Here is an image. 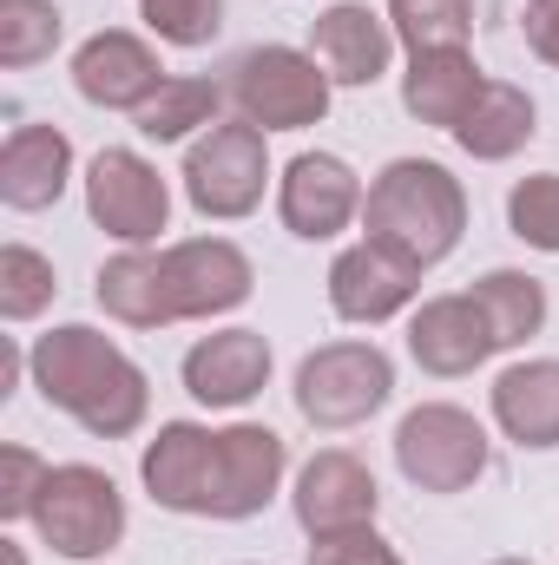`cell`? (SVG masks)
I'll use <instances>...</instances> for the list:
<instances>
[{
	"instance_id": "cell-22",
	"label": "cell",
	"mask_w": 559,
	"mask_h": 565,
	"mask_svg": "<svg viewBox=\"0 0 559 565\" xmlns=\"http://www.w3.org/2000/svg\"><path fill=\"white\" fill-rule=\"evenodd\" d=\"M534 132H540L534 93H527V86H507V79H487L481 99H474V113L454 126V145H461L467 158H481V164H500V158H514Z\"/></svg>"
},
{
	"instance_id": "cell-1",
	"label": "cell",
	"mask_w": 559,
	"mask_h": 565,
	"mask_svg": "<svg viewBox=\"0 0 559 565\" xmlns=\"http://www.w3.org/2000/svg\"><path fill=\"white\" fill-rule=\"evenodd\" d=\"M27 369H33V388L46 408L73 415L86 434L99 440H126L145 427L151 408V388H145V369L99 329L86 322H60L46 329L33 349H27Z\"/></svg>"
},
{
	"instance_id": "cell-9",
	"label": "cell",
	"mask_w": 559,
	"mask_h": 565,
	"mask_svg": "<svg viewBox=\"0 0 559 565\" xmlns=\"http://www.w3.org/2000/svg\"><path fill=\"white\" fill-rule=\"evenodd\" d=\"M165 264V296H171V322H204V316H231L238 302H251V257L231 237H184L158 250Z\"/></svg>"
},
{
	"instance_id": "cell-11",
	"label": "cell",
	"mask_w": 559,
	"mask_h": 565,
	"mask_svg": "<svg viewBox=\"0 0 559 565\" xmlns=\"http://www.w3.org/2000/svg\"><path fill=\"white\" fill-rule=\"evenodd\" d=\"M283 434L257 422L218 427V460H211V520H251L277 500L283 487Z\"/></svg>"
},
{
	"instance_id": "cell-2",
	"label": "cell",
	"mask_w": 559,
	"mask_h": 565,
	"mask_svg": "<svg viewBox=\"0 0 559 565\" xmlns=\"http://www.w3.org/2000/svg\"><path fill=\"white\" fill-rule=\"evenodd\" d=\"M362 231H369V244L395 250L402 264L434 270L441 257H454V244L467 231V191L434 158H395L362 198Z\"/></svg>"
},
{
	"instance_id": "cell-24",
	"label": "cell",
	"mask_w": 559,
	"mask_h": 565,
	"mask_svg": "<svg viewBox=\"0 0 559 565\" xmlns=\"http://www.w3.org/2000/svg\"><path fill=\"white\" fill-rule=\"evenodd\" d=\"M494 329V349H520L527 335H540L547 322V282L527 277V270H487V277L467 289Z\"/></svg>"
},
{
	"instance_id": "cell-5",
	"label": "cell",
	"mask_w": 559,
	"mask_h": 565,
	"mask_svg": "<svg viewBox=\"0 0 559 565\" xmlns=\"http://www.w3.org/2000/svg\"><path fill=\"white\" fill-rule=\"evenodd\" d=\"M264 139L271 132H257L251 119H231V126H211L184 151V198L198 217L238 224L264 204V184H271V145Z\"/></svg>"
},
{
	"instance_id": "cell-4",
	"label": "cell",
	"mask_w": 559,
	"mask_h": 565,
	"mask_svg": "<svg viewBox=\"0 0 559 565\" xmlns=\"http://www.w3.org/2000/svg\"><path fill=\"white\" fill-rule=\"evenodd\" d=\"M33 526L40 540L60 553V559H106L119 540H126V493L113 473L73 460V467H53L46 487H40V507H33Z\"/></svg>"
},
{
	"instance_id": "cell-31",
	"label": "cell",
	"mask_w": 559,
	"mask_h": 565,
	"mask_svg": "<svg viewBox=\"0 0 559 565\" xmlns=\"http://www.w3.org/2000/svg\"><path fill=\"white\" fill-rule=\"evenodd\" d=\"M46 473H53V467H46L33 447H0V520H7V526H13V520H33Z\"/></svg>"
},
{
	"instance_id": "cell-33",
	"label": "cell",
	"mask_w": 559,
	"mask_h": 565,
	"mask_svg": "<svg viewBox=\"0 0 559 565\" xmlns=\"http://www.w3.org/2000/svg\"><path fill=\"white\" fill-rule=\"evenodd\" d=\"M527 46L547 60V66H559V0H527Z\"/></svg>"
},
{
	"instance_id": "cell-34",
	"label": "cell",
	"mask_w": 559,
	"mask_h": 565,
	"mask_svg": "<svg viewBox=\"0 0 559 565\" xmlns=\"http://www.w3.org/2000/svg\"><path fill=\"white\" fill-rule=\"evenodd\" d=\"M0 553H7V565H27V553H20L13 540H0Z\"/></svg>"
},
{
	"instance_id": "cell-3",
	"label": "cell",
	"mask_w": 559,
	"mask_h": 565,
	"mask_svg": "<svg viewBox=\"0 0 559 565\" xmlns=\"http://www.w3.org/2000/svg\"><path fill=\"white\" fill-rule=\"evenodd\" d=\"M395 395V362L376 342H323L296 369V415L323 434L362 427Z\"/></svg>"
},
{
	"instance_id": "cell-16",
	"label": "cell",
	"mask_w": 559,
	"mask_h": 565,
	"mask_svg": "<svg viewBox=\"0 0 559 565\" xmlns=\"http://www.w3.org/2000/svg\"><path fill=\"white\" fill-rule=\"evenodd\" d=\"M211 460H218V434L211 427L165 422L158 440L139 454V480L165 513H204L211 520Z\"/></svg>"
},
{
	"instance_id": "cell-6",
	"label": "cell",
	"mask_w": 559,
	"mask_h": 565,
	"mask_svg": "<svg viewBox=\"0 0 559 565\" xmlns=\"http://www.w3.org/2000/svg\"><path fill=\"white\" fill-rule=\"evenodd\" d=\"M329 73L316 66V53H296V46H251L231 73V99H238V119H251L257 132H303V126H323L329 113Z\"/></svg>"
},
{
	"instance_id": "cell-32",
	"label": "cell",
	"mask_w": 559,
	"mask_h": 565,
	"mask_svg": "<svg viewBox=\"0 0 559 565\" xmlns=\"http://www.w3.org/2000/svg\"><path fill=\"white\" fill-rule=\"evenodd\" d=\"M309 565H402V553L376 533V526H356V533H329L309 546Z\"/></svg>"
},
{
	"instance_id": "cell-18",
	"label": "cell",
	"mask_w": 559,
	"mask_h": 565,
	"mask_svg": "<svg viewBox=\"0 0 559 565\" xmlns=\"http://www.w3.org/2000/svg\"><path fill=\"white\" fill-rule=\"evenodd\" d=\"M409 355H415L428 375L454 382V375H474L487 355H494V329L481 316V302L461 289V296H428L409 322Z\"/></svg>"
},
{
	"instance_id": "cell-19",
	"label": "cell",
	"mask_w": 559,
	"mask_h": 565,
	"mask_svg": "<svg viewBox=\"0 0 559 565\" xmlns=\"http://www.w3.org/2000/svg\"><path fill=\"white\" fill-rule=\"evenodd\" d=\"M73 178V139L60 126H13L0 145V204L7 211H46L60 204Z\"/></svg>"
},
{
	"instance_id": "cell-7",
	"label": "cell",
	"mask_w": 559,
	"mask_h": 565,
	"mask_svg": "<svg viewBox=\"0 0 559 565\" xmlns=\"http://www.w3.org/2000/svg\"><path fill=\"white\" fill-rule=\"evenodd\" d=\"M395 467L421 493H467L487 473V427L454 402H421L395 427Z\"/></svg>"
},
{
	"instance_id": "cell-27",
	"label": "cell",
	"mask_w": 559,
	"mask_h": 565,
	"mask_svg": "<svg viewBox=\"0 0 559 565\" xmlns=\"http://www.w3.org/2000/svg\"><path fill=\"white\" fill-rule=\"evenodd\" d=\"M66 20L53 0H0V66L20 73V66H40L53 46H60Z\"/></svg>"
},
{
	"instance_id": "cell-30",
	"label": "cell",
	"mask_w": 559,
	"mask_h": 565,
	"mask_svg": "<svg viewBox=\"0 0 559 565\" xmlns=\"http://www.w3.org/2000/svg\"><path fill=\"white\" fill-rule=\"evenodd\" d=\"M139 13L165 46H211L224 26V0H139Z\"/></svg>"
},
{
	"instance_id": "cell-29",
	"label": "cell",
	"mask_w": 559,
	"mask_h": 565,
	"mask_svg": "<svg viewBox=\"0 0 559 565\" xmlns=\"http://www.w3.org/2000/svg\"><path fill=\"white\" fill-rule=\"evenodd\" d=\"M507 224H514L520 244L559 257V171H534L507 191Z\"/></svg>"
},
{
	"instance_id": "cell-10",
	"label": "cell",
	"mask_w": 559,
	"mask_h": 565,
	"mask_svg": "<svg viewBox=\"0 0 559 565\" xmlns=\"http://www.w3.org/2000/svg\"><path fill=\"white\" fill-rule=\"evenodd\" d=\"M289 507H296V526H303L309 540H329V533L376 526V507H382V493H376V473H369L356 454H342V447H323V454H309V460H303Z\"/></svg>"
},
{
	"instance_id": "cell-23",
	"label": "cell",
	"mask_w": 559,
	"mask_h": 565,
	"mask_svg": "<svg viewBox=\"0 0 559 565\" xmlns=\"http://www.w3.org/2000/svg\"><path fill=\"white\" fill-rule=\"evenodd\" d=\"M99 309L126 329H171V296H165V264L158 250H119L99 264Z\"/></svg>"
},
{
	"instance_id": "cell-25",
	"label": "cell",
	"mask_w": 559,
	"mask_h": 565,
	"mask_svg": "<svg viewBox=\"0 0 559 565\" xmlns=\"http://www.w3.org/2000/svg\"><path fill=\"white\" fill-rule=\"evenodd\" d=\"M218 106H224V93L211 86V79H165L151 99H145L139 113V132L145 139H158V145H171V139H191V132H211L218 126Z\"/></svg>"
},
{
	"instance_id": "cell-28",
	"label": "cell",
	"mask_w": 559,
	"mask_h": 565,
	"mask_svg": "<svg viewBox=\"0 0 559 565\" xmlns=\"http://www.w3.org/2000/svg\"><path fill=\"white\" fill-rule=\"evenodd\" d=\"M53 264L33 250V244H7L0 250V316L7 322H33L46 302H53Z\"/></svg>"
},
{
	"instance_id": "cell-13",
	"label": "cell",
	"mask_w": 559,
	"mask_h": 565,
	"mask_svg": "<svg viewBox=\"0 0 559 565\" xmlns=\"http://www.w3.org/2000/svg\"><path fill=\"white\" fill-rule=\"evenodd\" d=\"M165 79H171V73L158 66V53L145 46L139 33H126V26L93 33V40L73 53V86H80V99H86V106H106V113H139Z\"/></svg>"
},
{
	"instance_id": "cell-8",
	"label": "cell",
	"mask_w": 559,
	"mask_h": 565,
	"mask_svg": "<svg viewBox=\"0 0 559 565\" xmlns=\"http://www.w3.org/2000/svg\"><path fill=\"white\" fill-rule=\"evenodd\" d=\"M86 211H93V224L106 237H119L126 250H145L171 224V191H165L151 158L126 151V145H106L86 164Z\"/></svg>"
},
{
	"instance_id": "cell-20",
	"label": "cell",
	"mask_w": 559,
	"mask_h": 565,
	"mask_svg": "<svg viewBox=\"0 0 559 565\" xmlns=\"http://www.w3.org/2000/svg\"><path fill=\"white\" fill-rule=\"evenodd\" d=\"M481 86H487V79H481V66H474L467 46H461V53H415L409 73H402V106L415 113L421 126L454 132V126L474 113Z\"/></svg>"
},
{
	"instance_id": "cell-35",
	"label": "cell",
	"mask_w": 559,
	"mask_h": 565,
	"mask_svg": "<svg viewBox=\"0 0 559 565\" xmlns=\"http://www.w3.org/2000/svg\"><path fill=\"white\" fill-rule=\"evenodd\" d=\"M494 565H534V559H494Z\"/></svg>"
},
{
	"instance_id": "cell-14",
	"label": "cell",
	"mask_w": 559,
	"mask_h": 565,
	"mask_svg": "<svg viewBox=\"0 0 559 565\" xmlns=\"http://www.w3.org/2000/svg\"><path fill=\"white\" fill-rule=\"evenodd\" d=\"M309 53L336 86H376L395 60V26L362 0H336L309 20Z\"/></svg>"
},
{
	"instance_id": "cell-12",
	"label": "cell",
	"mask_w": 559,
	"mask_h": 565,
	"mask_svg": "<svg viewBox=\"0 0 559 565\" xmlns=\"http://www.w3.org/2000/svg\"><path fill=\"white\" fill-rule=\"evenodd\" d=\"M362 198H369L362 178H356L336 151H303V158H289V171H283V184H277L283 224H289L296 237H309V244L349 231V224L362 217Z\"/></svg>"
},
{
	"instance_id": "cell-15",
	"label": "cell",
	"mask_w": 559,
	"mask_h": 565,
	"mask_svg": "<svg viewBox=\"0 0 559 565\" xmlns=\"http://www.w3.org/2000/svg\"><path fill=\"white\" fill-rule=\"evenodd\" d=\"M421 289V270L415 264H402L395 250H382V244H349L336 264H329V309L342 316V322H389V316H402L409 302H415Z\"/></svg>"
},
{
	"instance_id": "cell-26",
	"label": "cell",
	"mask_w": 559,
	"mask_h": 565,
	"mask_svg": "<svg viewBox=\"0 0 559 565\" xmlns=\"http://www.w3.org/2000/svg\"><path fill=\"white\" fill-rule=\"evenodd\" d=\"M395 40L415 53H461L474 33V0H389Z\"/></svg>"
},
{
	"instance_id": "cell-17",
	"label": "cell",
	"mask_w": 559,
	"mask_h": 565,
	"mask_svg": "<svg viewBox=\"0 0 559 565\" xmlns=\"http://www.w3.org/2000/svg\"><path fill=\"white\" fill-rule=\"evenodd\" d=\"M271 382V342L257 329H218L184 349V395L204 408H244Z\"/></svg>"
},
{
	"instance_id": "cell-21",
	"label": "cell",
	"mask_w": 559,
	"mask_h": 565,
	"mask_svg": "<svg viewBox=\"0 0 559 565\" xmlns=\"http://www.w3.org/2000/svg\"><path fill=\"white\" fill-rule=\"evenodd\" d=\"M494 422L520 447H559V362H514V369H500Z\"/></svg>"
}]
</instances>
